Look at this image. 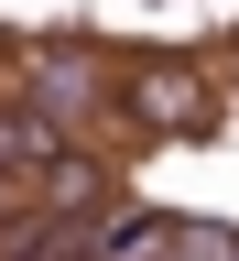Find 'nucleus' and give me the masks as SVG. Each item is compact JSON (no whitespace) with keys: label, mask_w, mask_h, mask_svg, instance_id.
Returning a JSON list of instances; mask_svg holds the SVG:
<instances>
[{"label":"nucleus","mask_w":239,"mask_h":261,"mask_svg":"<svg viewBox=\"0 0 239 261\" xmlns=\"http://www.w3.org/2000/svg\"><path fill=\"white\" fill-rule=\"evenodd\" d=\"M33 185H44L55 207H109V174L76 163V152H44V163H33Z\"/></svg>","instance_id":"2"},{"label":"nucleus","mask_w":239,"mask_h":261,"mask_svg":"<svg viewBox=\"0 0 239 261\" xmlns=\"http://www.w3.org/2000/svg\"><path fill=\"white\" fill-rule=\"evenodd\" d=\"M130 109H142L152 130H207V76H196V65H142V76H130Z\"/></svg>","instance_id":"1"},{"label":"nucleus","mask_w":239,"mask_h":261,"mask_svg":"<svg viewBox=\"0 0 239 261\" xmlns=\"http://www.w3.org/2000/svg\"><path fill=\"white\" fill-rule=\"evenodd\" d=\"M55 152V130L33 120V109H0V174H33V163Z\"/></svg>","instance_id":"3"}]
</instances>
